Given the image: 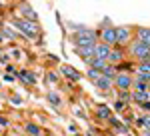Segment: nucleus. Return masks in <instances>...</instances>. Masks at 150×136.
<instances>
[{"label":"nucleus","instance_id":"1","mask_svg":"<svg viewBox=\"0 0 150 136\" xmlns=\"http://www.w3.org/2000/svg\"><path fill=\"white\" fill-rule=\"evenodd\" d=\"M98 32L92 28H78L72 34V44L74 48H86V46H96Z\"/></svg>","mask_w":150,"mask_h":136},{"label":"nucleus","instance_id":"2","mask_svg":"<svg viewBox=\"0 0 150 136\" xmlns=\"http://www.w3.org/2000/svg\"><path fill=\"white\" fill-rule=\"evenodd\" d=\"M128 54L134 60H138V62H150V46L142 44V42H138L134 38L130 42V46H128Z\"/></svg>","mask_w":150,"mask_h":136},{"label":"nucleus","instance_id":"3","mask_svg":"<svg viewBox=\"0 0 150 136\" xmlns=\"http://www.w3.org/2000/svg\"><path fill=\"white\" fill-rule=\"evenodd\" d=\"M14 26H16V30H20L22 34H26L28 38H38V36H40V30H38V24L36 22L18 18V20H14Z\"/></svg>","mask_w":150,"mask_h":136},{"label":"nucleus","instance_id":"4","mask_svg":"<svg viewBox=\"0 0 150 136\" xmlns=\"http://www.w3.org/2000/svg\"><path fill=\"white\" fill-rule=\"evenodd\" d=\"M134 40V32L128 26H116V46L118 48H128Z\"/></svg>","mask_w":150,"mask_h":136},{"label":"nucleus","instance_id":"5","mask_svg":"<svg viewBox=\"0 0 150 136\" xmlns=\"http://www.w3.org/2000/svg\"><path fill=\"white\" fill-rule=\"evenodd\" d=\"M114 86L120 92H130V88L134 86V76L128 72H118L114 78Z\"/></svg>","mask_w":150,"mask_h":136},{"label":"nucleus","instance_id":"6","mask_svg":"<svg viewBox=\"0 0 150 136\" xmlns=\"http://www.w3.org/2000/svg\"><path fill=\"white\" fill-rule=\"evenodd\" d=\"M98 40L102 44H108L114 48L116 46V26H104L98 30Z\"/></svg>","mask_w":150,"mask_h":136},{"label":"nucleus","instance_id":"7","mask_svg":"<svg viewBox=\"0 0 150 136\" xmlns=\"http://www.w3.org/2000/svg\"><path fill=\"white\" fill-rule=\"evenodd\" d=\"M110 52H112V46H108V44L96 42V46H94V58H98V60H106L108 62Z\"/></svg>","mask_w":150,"mask_h":136},{"label":"nucleus","instance_id":"8","mask_svg":"<svg viewBox=\"0 0 150 136\" xmlns=\"http://www.w3.org/2000/svg\"><path fill=\"white\" fill-rule=\"evenodd\" d=\"M124 60V48H118V46H114L112 48V52H110V56H108V64H118V62H122Z\"/></svg>","mask_w":150,"mask_h":136},{"label":"nucleus","instance_id":"9","mask_svg":"<svg viewBox=\"0 0 150 136\" xmlns=\"http://www.w3.org/2000/svg\"><path fill=\"white\" fill-rule=\"evenodd\" d=\"M74 52H76V54H78V56H80L82 60L88 64V62L94 58V46H86V48H74Z\"/></svg>","mask_w":150,"mask_h":136},{"label":"nucleus","instance_id":"10","mask_svg":"<svg viewBox=\"0 0 150 136\" xmlns=\"http://www.w3.org/2000/svg\"><path fill=\"white\" fill-rule=\"evenodd\" d=\"M136 40L138 42H142V44H146V46H150V28H136Z\"/></svg>","mask_w":150,"mask_h":136},{"label":"nucleus","instance_id":"11","mask_svg":"<svg viewBox=\"0 0 150 136\" xmlns=\"http://www.w3.org/2000/svg\"><path fill=\"white\" fill-rule=\"evenodd\" d=\"M96 118H100V120H110V118H112V110H110V106H106V104L96 106Z\"/></svg>","mask_w":150,"mask_h":136},{"label":"nucleus","instance_id":"12","mask_svg":"<svg viewBox=\"0 0 150 136\" xmlns=\"http://www.w3.org/2000/svg\"><path fill=\"white\" fill-rule=\"evenodd\" d=\"M94 84H96V88H98V90L108 92V90H112V84H114V82H112V80H108V78H104V76H100Z\"/></svg>","mask_w":150,"mask_h":136},{"label":"nucleus","instance_id":"13","mask_svg":"<svg viewBox=\"0 0 150 136\" xmlns=\"http://www.w3.org/2000/svg\"><path fill=\"white\" fill-rule=\"evenodd\" d=\"M62 74L66 76L68 80H80V72L72 66H62Z\"/></svg>","mask_w":150,"mask_h":136},{"label":"nucleus","instance_id":"14","mask_svg":"<svg viewBox=\"0 0 150 136\" xmlns=\"http://www.w3.org/2000/svg\"><path fill=\"white\" fill-rule=\"evenodd\" d=\"M148 98H150V92H132V100H136V102H140V104H144V102H148Z\"/></svg>","mask_w":150,"mask_h":136},{"label":"nucleus","instance_id":"15","mask_svg":"<svg viewBox=\"0 0 150 136\" xmlns=\"http://www.w3.org/2000/svg\"><path fill=\"white\" fill-rule=\"evenodd\" d=\"M18 76H20V80H24L26 84H36V76L32 74V72H28V70H22Z\"/></svg>","mask_w":150,"mask_h":136},{"label":"nucleus","instance_id":"16","mask_svg":"<svg viewBox=\"0 0 150 136\" xmlns=\"http://www.w3.org/2000/svg\"><path fill=\"white\" fill-rule=\"evenodd\" d=\"M24 128H26V132H28L30 136H40V126L34 124V122H26Z\"/></svg>","mask_w":150,"mask_h":136},{"label":"nucleus","instance_id":"17","mask_svg":"<svg viewBox=\"0 0 150 136\" xmlns=\"http://www.w3.org/2000/svg\"><path fill=\"white\" fill-rule=\"evenodd\" d=\"M22 12H24V16H26L24 20H30V22H32V20H36V12H34V8H30V6H22Z\"/></svg>","mask_w":150,"mask_h":136},{"label":"nucleus","instance_id":"18","mask_svg":"<svg viewBox=\"0 0 150 136\" xmlns=\"http://www.w3.org/2000/svg\"><path fill=\"white\" fill-rule=\"evenodd\" d=\"M48 102L54 104V106H60V104H62V98L58 96L56 92H48Z\"/></svg>","mask_w":150,"mask_h":136},{"label":"nucleus","instance_id":"19","mask_svg":"<svg viewBox=\"0 0 150 136\" xmlns=\"http://www.w3.org/2000/svg\"><path fill=\"white\" fill-rule=\"evenodd\" d=\"M138 126H142L144 130H150V116L148 114H144V116L138 118Z\"/></svg>","mask_w":150,"mask_h":136},{"label":"nucleus","instance_id":"20","mask_svg":"<svg viewBox=\"0 0 150 136\" xmlns=\"http://www.w3.org/2000/svg\"><path fill=\"white\" fill-rule=\"evenodd\" d=\"M138 74H146V76H150V62H140L138 64Z\"/></svg>","mask_w":150,"mask_h":136},{"label":"nucleus","instance_id":"21","mask_svg":"<svg viewBox=\"0 0 150 136\" xmlns=\"http://www.w3.org/2000/svg\"><path fill=\"white\" fill-rule=\"evenodd\" d=\"M86 76H88V78L92 80V82H96V80L100 78V76H102V74H100V72H98V70H94V68H88V70H86Z\"/></svg>","mask_w":150,"mask_h":136},{"label":"nucleus","instance_id":"22","mask_svg":"<svg viewBox=\"0 0 150 136\" xmlns=\"http://www.w3.org/2000/svg\"><path fill=\"white\" fill-rule=\"evenodd\" d=\"M118 96H120V102H130L132 100V92H118Z\"/></svg>","mask_w":150,"mask_h":136},{"label":"nucleus","instance_id":"23","mask_svg":"<svg viewBox=\"0 0 150 136\" xmlns=\"http://www.w3.org/2000/svg\"><path fill=\"white\" fill-rule=\"evenodd\" d=\"M124 106H126V104H124V102H120V100H118V102L114 104V108L118 110V112H122V110H124Z\"/></svg>","mask_w":150,"mask_h":136},{"label":"nucleus","instance_id":"24","mask_svg":"<svg viewBox=\"0 0 150 136\" xmlns=\"http://www.w3.org/2000/svg\"><path fill=\"white\" fill-rule=\"evenodd\" d=\"M140 106H142V110H148L150 112V102H144V104H140Z\"/></svg>","mask_w":150,"mask_h":136},{"label":"nucleus","instance_id":"25","mask_svg":"<svg viewBox=\"0 0 150 136\" xmlns=\"http://www.w3.org/2000/svg\"><path fill=\"white\" fill-rule=\"evenodd\" d=\"M0 126H6V118H2V116H0Z\"/></svg>","mask_w":150,"mask_h":136}]
</instances>
